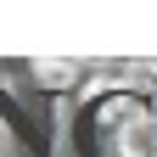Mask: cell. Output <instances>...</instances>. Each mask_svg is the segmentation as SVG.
I'll use <instances>...</instances> for the list:
<instances>
[{"mask_svg": "<svg viewBox=\"0 0 157 157\" xmlns=\"http://www.w3.org/2000/svg\"><path fill=\"white\" fill-rule=\"evenodd\" d=\"M112 157H157V107H140L124 129H118Z\"/></svg>", "mask_w": 157, "mask_h": 157, "instance_id": "6da1fadb", "label": "cell"}, {"mask_svg": "<svg viewBox=\"0 0 157 157\" xmlns=\"http://www.w3.org/2000/svg\"><path fill=\"white\" fill-rule=\"evenodd\" d=\"M28 67H34V84H45V90H73L84 73V62H73V56H39Z\"/></svg>", "mask_w": 157, "mask_h": 157, "instance_id": "7a4b0ae2", "label": "cell"}]
</instances>
